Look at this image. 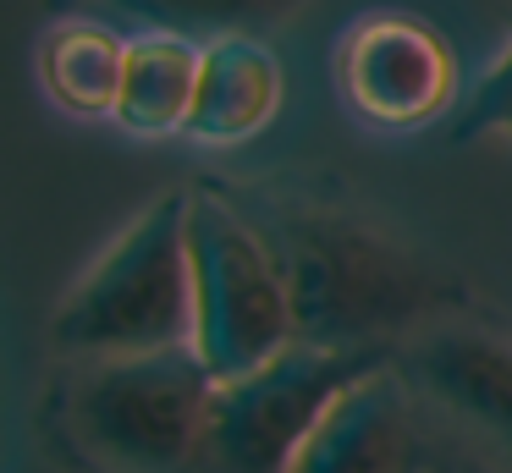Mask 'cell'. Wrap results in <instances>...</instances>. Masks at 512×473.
Returning a JSON list of instances; mask_svg holds the SVG:
<instances>
[{"label":"cell","instance_id":"obj_1","mask_svg":"<svg viewBox=\"0 0 512 473\" xmlns=\"http://www.w3.org/2000/svg\"><path fill=\"white\" fill-rule=\"evenodd\" d=\"M215 193L265 237L292 297L298 341L325 352L397 358L441 319L485 297L336 171L210 176Z\"/></svg>","mask_w":512,"mask_h":473},{"label":"cell","instance_id":"obj_2","mask_svg":"<svg viewBox=\"0 0 512 473\" xmlns=\"http://www.w3.org/2000/svg\"><path fill=\"white\" fill-rule=\"evenodd\" d=\"M215 385L193 347L67 358L39 396V440L67 473H199Z\"/></svg>","mask_w":512,"mask_h":473},{"label":"cell","instance_id":"obj_3","mask_svg":"<svg viewBox=\"0 0 512 473\" xmlns=\"http://www.w3.org/2000/svg\"><path fill=\"white\" fill-rule=\"evenodd\" d=\"M193 187L155 193L50 308L56 358H144L193 347Z\"/></svg>","mask_w":512,"mask_h":473},{"label":"cell","instance_id":"obj_4","mask_svg":"<svg viewBox=\"0 0 512 473\" xmlns=\"http://www.w3.org/2000/svg\"><path fill=\"white\" fill-rule=\"evenodd\" d=\"M193 253V352L215 380L265 369L298 341L292 297L265 237L215 193L210 176L193 182L188 215Z\"/></svg>","mask_w":512,"mask_h":473},{"label":"cell","instance_id":"obj_5","mask_svg":"<svg viewBox=\"0 0 512 473\" xmlns=\"http://www.w3.org/2000/svg\"><path fill=\"white\" fill-rule=\"evenodd\" d=\"M391 358L369 352H325L292 341L265 369L215 385L210 424H204L199 473H292L336 413L347 391L380 374Z\"/></svg>","mask_w":512,"mask_h":473},{"label":"cell","instance_id":"obj_6","mask_svg":"<svg viewBox=\"0 0 512 473\" xmlns=\"http://www.w3.org/2000/svg\"><path fill=\"white\" fill-rule=\"evenodd\" d=\"M336 99L375 132L446 127L463 105L457 50L419 11H369L331 50Z\"/></svg>","mask_w":512,"mask_h":473},{"label":"cell","instance_id":"obj_7","mask_svg":"<svg viewBox=\"0 0 512 473\" xmlns=\"http://www.w3.org/2000/svg\"><path fill=\"white\" fill-rule=\"evenodd\" d=\"M292 473H501L474 451L408 380L397 363L369 374L309 440Z\"/></svg>","mask_w":512,"mask_h":473},{"label":"cell","instance_id":"obj_8","mask_svg":"<svg viewBox=\"0 0 512 473\" xmlns=\"http://www.w3.org/2000/svg\"><path fill=\"white\" fill-rule=\"evenodd\" d=\"M391 363L468 446L512 473V325L474 308L413 336Z\"/></svg>","mask_w":512,"mask_h":473},{"label":"cell","instance_id":"obj_9","mask_svg":"<svg viewBox=\"0 0 512 473\" xmlns=\"http://www.w3.org/2000/svg\"><path fill=\"white\" fill-rule=\"evenodd\" d=\"M287 105V72L265 33H226L204 44L199 66V99L182 138L204 149H237L259 138Z\"/></svg>","mask_w":512,"mask_h":473},{"label":"cell","instance_id":"obj_10","mask_svg":"<svg viewBox=\"0 0 512 473\" xmlns=\"http://www.w3.org/2000/svg\"><path fill=\"white\" fill-rule=\"evenodd\" d=\"M204 44L171 28H138L127 39V72L116 94V127L133 138H182L199 99Z\"/></svg>","mask_w":512,"mask_h":473},{"label":"cell","instance_id":"obj_11","mask_svg":"<svg viewBox=\"0 0 512 473\" xmlns=\"http://www.w3.org/2000/svg\"><path fill=\"white\" fill-rule=\"evenodd\" d=\"M39 88L50 105L67 110L78 121L116 116V94H122L127 72V39L100 17H56L39 33Z\"/></svg>","mask_w":512,"mask_h":473},{"label":"cell","instance_id":"obj_12","mask_svg":"<svg viewBox=\"0 0 512 473\" xmlns=\"http://www.w3.org/2000/svg\"><path fill=\"white\" fill-rule=\"evenodd\" d=\"M100 6L138 17L144 28H171L210 44L226 33H270L298 17L309 0H100Z\"/></svg>","mask_w":512,"mask_h":473},{"label":"cell","instance_id":"obj_13","mask_svg":"<svg viewBox=\"0 0 512 473\" xmlns=\"http://www.w3.org/2000/svg\"><path fill=\"white\" fill-rule=\"evenodd\" d=\"M479 138H512V11H507L496 61L479 72V83L463 94L457 116L441 127L446 149H463V143H479Z\"/></svg>","mask_w":512,"mask_h":473},{"label":"cell","instance_id":"obj_14","mask_svg":"<svg viewBox=\"0 0 512 473\" xmlns=\"http://www.w3.org/2000/svg\"><path fill=\"white\" fill-rule=\"evenodd\" d=\"M83 6H100V0H39V17H50V22H56V17H78Z\"/></svg>","mask_w":512,"mask_h":473}]
</instances>
